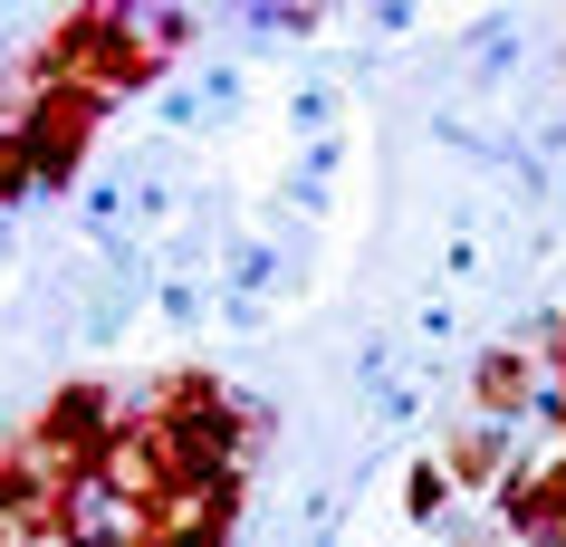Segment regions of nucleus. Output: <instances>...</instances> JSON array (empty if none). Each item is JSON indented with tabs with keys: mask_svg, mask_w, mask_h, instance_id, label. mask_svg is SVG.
Listing matches in <instances>:
<instances>
[{
	"mask_svg": "<svg viewBox=\"0 0 566 547\" xmlns=\"http://www.w3.org/2000/svg\"><path fill=\"white\" fill-rule=\"evenodd\" d=\"M192 49V20L182 10H59L49 30L30 39V59H20V87H96V96H145L174 77V59Z\"/></svg>",
	"mask_w": 566,
	"mask_h": 547,
	"instance_id": "obj_1",
	"label": "nucleus"
},
{
	"mask_svg": "<svg viewBox=\"0 0 566 547\" xmlns=\"http://www.w3.org/2000/svg\"><path fill=\"white\" fill-rule=\"evenodd\" d=\"M116 423H125V403L77 375V385H59V395L20 423V452H30L49 481H87L96 490V471H106V452H116Z\"/></svg>",
	"mask_w": 566,
	"mask_h": 547,
	"instance_id": "obj_2",
	"label": "nucleus"
},
{
	"mask_svg": "<svg viewBox=\"0 0 566 547\" xmlns=\"http://www.w3.org/2000/svg\"><path fill=\"white\" fill-rule=\"evenodd\" d=\"M106 116H116V96H96V87H30L20 135H30L39 192H77V173H87V154H96V135H106Z\"/></svg>",
	"mask_w": 566,
	"mask_h": 547,
	"instance_id": "obj_3",
	"label": "nucleus"
},
{
	"mask_svg": "<svg viewBox=\"0 0 566 547\" xmlns=\"http://www.w3.org/2000/svg\"><path fill=\"white\" fill-rule=\"evenodd\" d=\"M490 499H500V528H509L518 547H566V452L518 461Z\"/></svg>",
	"mask_w": 566,
	"mask_h": 547,
	"instance_id": "obj_4",
	"label": "nucleus"
},
{
	"mask_svg": "<svg viewBox=\"0 0 566 547\" xmlns=\"http://www.w3.org/2000/svg\"><path fill=\"white\" fill-rule=\"evenodd\" d=\"M547 403V365H537V346H480V365H471V413L480 423H518V413H537Z\"/></svg>",
	"mask_w": 566,
	"mask_h": 547,
	"instance_id": "obj_5",
	"label": "nucleus"
},
{
	"mask_svg": "<svg viewBox=\"0 0 566 547\" xmlns=\"http://www.w3.org/2000/svg\"><path fill=\"white\" fill-rule=\"evenodd\" d=\"M451 471V490H500L509 471H518V442H509V423H480V413H461V423L442 432V452H432Z\"/></svg>",
	"mask_w": 566,
	"mask_h": 547,
	"instance_id": "obj_6",
	"label": "nucleus"
},
{
	"mask_svg": "<svg viewBox=\"0 0 566 547\" xmlns=\"http://www.w3.org/2000/svg\"><path fill=\"white\" fill-rule=\"evenodd\" d=\"M20 192H39V164H30V135H20V125H0V212H10Z\"/></svg>",
	"mask_w": 566,
	"mask_h": 547,
	"instance_id": "obj_7",
	"label": "nucleus"
},
{
	"mask_svg": "<svg viewBox=\"0 0 566 547\" xmlns=\"http://www.w3.org/2000/svg\"><path fill=\"white\" fill-rule=\"evenodd\" d=\"M442 499H451V471H442V461H413V481H403V509L432 528V518H442Z\"/></svg>",
	"mask_w": 566,
	"mask_h": 547,
	"instance_id": "obj_8",
	"label": "nucleus"
},
{
	"mask_svg": "<svg viewBox=\"0 0 566 547\" xmlns=\"http://www.w3.org/2000/svg\"><path fill=\"white\" fill-rule=\"evenodd\" d=\"M528 346H537V365H547V385H557V375H566V317H547Z\"/></svg>",
	"mask_w": 566,
	"mask_h": 547,
	"instance_id": "obj_9",
	"label": "nucleus"
},
{
	"mask_svg": "<svg viewBox=\"0 0 566 547\" xmlns=\"http://www.w3.org/2000/svg\"><path fill=\"white\" fill-rule=\"evenodd\" d=\"M537 423L557 432V452H566V375H557V385H547V403H537Z\"/></svg>",
	"mask_w": 566,
	"mask_h": 547,
	"instance_id": "obj_10",
	"label": "nucleus"
}]
</instances>
